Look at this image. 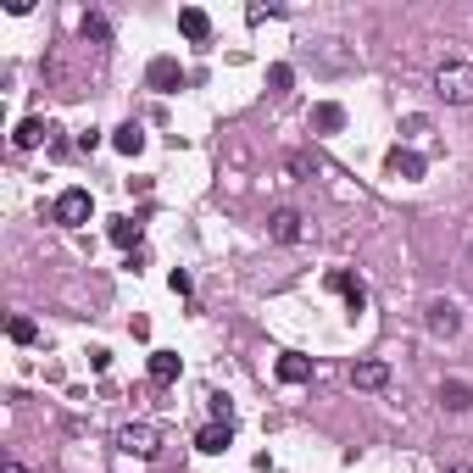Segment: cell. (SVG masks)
<instances>
[{"label":"cell","instance_id":"6da1fadb","mask_svg":"<svg viewBox=\"0 0 473 473\" xmlns=\"http://www.w3.org/2000/svg\"><path fill=\"white\" fill-rule=\"evenodd\" d=\"M434 95L446 106H473V61H440L434 68Z\"/></svg>","mask_w":473,"mask_h":473},{"label":"cell","instance_id":"7a4b0ae2","mask_svg":"<svg viewBox=\"0 0 473 473\" xmlns=\"http://www.w3.org/2000/svg\"><path fill=\"white\" fill-rule=\"evenodd\" d=\"M89 212H95V196H89V189H61L56 206H50V217H56L61 229H84Z\"/></svg>","mask_w":473,"mask_h":473},{"label":"cell","instance_id":"3957f363","mask_svg":"<svg viewBox=\"0 0 473 473\" xmlns=\"http://www.w3.org/2000/svg\"><path fill=\"white\" fill-rule=\"evenodd\" d=\"M117 446L129 451V457H156V451H162V429H156V423H123L117 429Z\"/></svg>","mask_w":473,"mask_h":473},{"label":"cell","instance_id":"277c9868","mask_svg":"<svg viewBox=\"0 0 473 473\" xmlns=\"http://www.w3.org/2000/svg\"><path fill=\"white\" fill-rule=\"evenodd\" d=\"M423 323H429L434 340H451V334L462 329V312H457V301H429V306H423Z\"/></svg>","mask_w":473,"mask_h":473},{"label":"cell","instance_id":"5b68a950","mask_svg":"<svg viewBox=\"0 0 473 473\" xmlns=\"http://www.w3.org/2000/svg\"><path fill=\"white\" fill-rule=\"evenodd\" d=\"M268 234H273L278 245H296V240L306 234V217H301L296 206H278V212L268 217Z\"/></svg>","mask_w":473,"mask_h":473},{"label":"cell","instance_id":"8992f818","mask_svg":"<svg viewBox=\"0 0 473 473\" xmlns=\"http://www.w3.org/2000/svg\"><path fill=\"white\" fill-rule=\"evenodd\" d=\"M329 290H334V296H345V306H351V312H362V306H368V284H362L357 273H345V268H334V273H329Z\"/></svg>","mask_w":473,"mask_h":473},{"label":"cell","instance_id":"52a82bcc","mask_svg":"<svg viewBox=\"0 0 473 473\" xmlns=\"http://www.w3.org/2000/svg\"><path fill=\"white\" fill-rule=\"evenodd\" d=\"M145 84H150V89H162V95H173V89L184 84V68H178L173 56H156L150 68H145Z\"/></svg>","mask_w":473,"mask_h":473},{"label":"cell","instance_id":"ba28073f","mask_svg":"<svg viewBox=\"0 0 473 473\" xmlns=\"http://www.w3.org/2000/svg\"><path fill=\"white\" fill-rule=\"evenodd\" d=\"M229 446H234V423H229V418H217V423H206V429L196 434V451H206V457L229 451Z\"/></svg>","mask_w":473,"mask_h":473},{"label":"cell","instance_id":"9c48e42d","mask_svg":"<svg viewBox=\"0 0 473 473\" xmlns=\"http://www.w3.org/2000/svg\"><path fill=\"white\" fill-rule=\"evenodd\" d=\"M178 34L196 40V45H206V40H212V17H206L201 6H184V12H178Z\"/></svg>","mask_w":473,"mask_h":473},{"label":"cell","instance_id":"30bf717a","mask_svg":"<svg viewBox=\"0 0 473 473\" xmlns=\"http://www.w3.org/2000/svg\"><path fill=\"white\" fill-rule=\"evenodd\" d=\"M50 134H56L50 123H40V117H23V123H17V134H12V145H17V150H34V145H45Z\"/></svg>","mask_w":473,"mask_h":473},{"label":"cell","instance_id":"8fae6325","mask_svg":"<svg viewBox=\"0 0 473 473\" xmlns=\"http://www.w3.org/2000/svg\"><path fill=\"white\" fill-rule=\"evenodd\" d=\"M385 162H390V173H401V178H423V173H429V162H423L418 150H406V145H396Z\"/></svg>","mask_w":473,"mask_h":473},{"label":"cell","instance_id":"7c38bea8","mask_svg":"<svg viewBox=\"0 0 473 473\" xmlns=\"http://www.w3.org/2000/svg\"><path fill=\"white\" fill-rule=\"evenodd\" d=\"M351 385L357 390H385L390 385V362H357L351 368Z\"/></svg>","mask_w":473,"mask_h":473},{"label":"cell","instance_id":"4fadbf2b","mask_svg":"<svg viewBox=\"0 0 473 473\" xmlns=\"http://www.w3.org/2000/svg\"><path fill=\"white\" fill-rule=\"evenodd\" d=\"M440 406H446V413H468V406H473V385H468V378H446V385H440Z\"/></svg>","mask_w":473,"mask_h":473},{"label":"cell","instance_id":"5bb4252c","mask_svg":"<svg viewBox=\"0 0 473 473\" xmlns=\"http://www.w3.org/2000/svg\"><path fill=\"white\" fill-rule=\"evenodd\" d=\"M178 357L173 351H150V385H178Z\"/></svg>","mask_w":473,"mask_h":473},{"label":"cell","instance_id":"9a60e30c","mask_svg":"<svg viewBox=\"0 0 473 473\" xmlns=\"http://www.w3.org/2000/svg\"><path fill=\"white\" fill-rule=\"evenodd\" d=\"M312 129H318V134H340L345 129V106L340 101H323L318 112H312Z\"/></svg>","mask_w":473,"mask_h":473},{"label":"cell","instance_id":"2e32d148","mask_svg":"<svg viewBox=\"0 0 473 473\" xmlns=\"http://www.w3.org/2000/svg\"><path fill=\"white\" fill-rule=\"evenodd\" d=\"M112 145H117L123 156H140V150H145V129H140V123L129 117L123 129H112Z\"/></svg>","mask_w":473,"mask_h":473},{"label":"cell","instance_id":"e0dca14e","mask_svg":"<svg viewBox=\"0 0 473 473\" xmlns=\"http://www.w3.org/2000/svg\"><path fill=\"white\" fill-rule=\"evenodd\" d=\"M318 68L345 73V68H357V61H351V50H340V40H323V50H318Z\"/></svg>","mask_w":473,"mask_h":473},{"label":"cell","instance_id":"ac0fdd59","mask_svg":"<svg viewBox=\"0 0 473 473\" xmlns=\"http://www.w3.org/2000/svg\"><path fill=\"white\" fill-rule=\"evenodd\" d=\"M278 378H284V385H306V378H312V362L306 357H278Z\"/></svg>","mask_w":473,"mask_h":473},{"label":"cell","instance_id":"d6986e66","mask_svg":"<svg viewBox=\"0 0 473 473\" xmlns=\"http://www.w3.org/2000/svg\"><path fill=\"white\" fill-rule=\"evenodd\" d=\"M112 245L140 250V223H134V217H117V223H112Z\"/></svg>","mask_w":473,"mask_h":473},{"label":"cell","instance_id":"ffe728a7","mask_svg":"<svg viewBox=\"0 0 473 473\" xmlns=\"http://www.w3.org/2000/svg\"><path fill=\"white\" fill-rule=\"evenodd\" d=\"M78 28H84V40H95V45H106V40H112V23H106L101 12H84Z\"/></svg>","mask_w":473,"mask_h":473},{"label":"cell","instance_id":"44dd1931","mask_svg":"<svg viewBox=\"0 0 473 473\" xmlns=\"http://www.w3.org/2000/svg\"><path fill=\"white\" fill-rule=\"evenodd\" d=\"M6 334H12V345H34V340H40L34 318H12V323H6Z\"/></svg>","mask_w":473,"mask_h":473},{"label":"cell","instance_id":"7402d4cb","mask_svg":"<svg viewBox=\"0 0 473 473\" xmlns=\"http://www.w3.org/2000/svg\"><path fill=\"white\" fill-rule=\"evenodd\" d=\"M268 84H273V89L284 95V89H290V84H296V68H284V61H278V68L268 73Z\"/></svg>","mask_w":473,"mask_h":473},{"label":"cell","instance_id":"603a6c76","mask_svg":"<svg viewBox=\"0 0 473 473\" xmlns=\"http://www.w3.org/2000/svg\"><path fill=\"white\" fill-rule=\"evenodd\" d=\"M168 284H173V296H189V290H196V284H189V273H184V268H173V273H168Z\"/></svg>","mask_w":473,"mask_h":473},{"label":"cell","instance_id":"cb8c5ba5","mask_svg":"<svg viewBox=\"0 0 473 473\" xmlns=\"http://www.w3.org/2000/svg\"><path fill=\"white\" fill-rule=\"evenodd\" d=\"M0 473H28V468H23L17 457H6V468H0Z\"/></svg>","mask_w":473,"mask_h":473},{"label":"cell","instance_id":"d4e9b609","mask_svg":"<svg viewBox=\"0 0 473 473\" xmlns=\"http://www.w3.org/2000/svg\"><path fill=\"white\" fill-rule=\"evenodd\" d=\"M446 473H473V468H468V462H457V468H446Z\"/></svg>","mask_w":473,"mask_h":473}]
</instances>
